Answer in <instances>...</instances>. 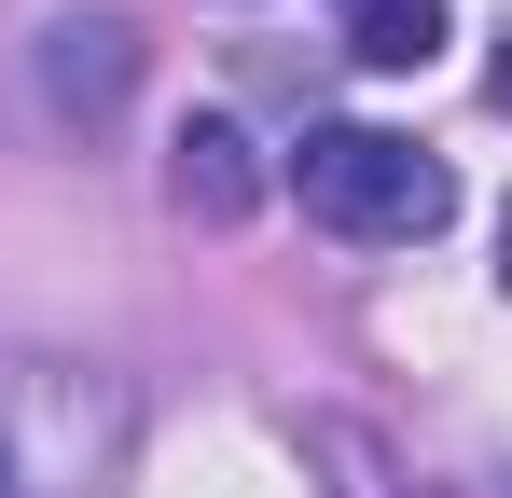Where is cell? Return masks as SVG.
Returning <instances> with one entry per match:
<instances>
[{"mask_svg": "<svg viewBox=\"0 0 512 498\" xmlns=\"http://www.w3.org/2000/svg\"><path fill=\"white\" fill-rule=\"evenodd\" d=\"M291 194H305V222H333V236H360V249H416V236L457 222L443 153H416L402 125H305Z\"/></svg>", "mask_w": 512, "mask_h": 498, "instance_id": "6da1fadb", "label": "cell"}, {"mask_svg": "<svg viewBox=\"0 0 512 498\" xmlns=\"http://www.w3.org/2000/svg\"><path fill=\"white\" fill-rule=\"evenodd\" d=\"M42 83H56V111H125V83H139V28H125V14H70V28H42Z\"/></svg>", "mask_w": 512, "mask_h": 498, "instance_id": "7a4b0ae2", "label": "cell"}, {"mask_svg": "<svg viewBox=\"0 0 512 498\" xmlns=\"http://www.w3.org/2000/svg\"><path fill=\"white\" fill-rule=\"evenodd\" d=\"M167 194L194 208V222H250V194H263V166H250V139L208 111V125H180V153H167Z\"/></svg>", "mask_w": 512, "mask_h": 498, "instance_id": "3957f363", "label": "cell"}, {"mask_svg": "<svg viewBox=\"0 0 512 498\" xmlns=\"http://www.w3.org/2000/svg\"><path fill=\"white\" fill-rule=\"evenodd\" d=\"M346 56L360 70H429L443 56V0H346Z\"/></svg>", "mask_w": 512, "mask_h": 498, "instance_id": "277c9868", "label": "cell"}, {"mask_svg": "<svg viewBox=\"0 0 512 498\" xmlns=\"http://www.w3.org/2000/svg\"><path fill=\"white\" fill-rule=\"evenodd\" d=\"M499 277H512V222H499Z\"/></svg>", "mask_w": 512, "mask_h": 498, "instance_id": "5b68a950", "label": "cell"}, {"mask_svg": "<svg viewBox=\"0 0 512 498\" xmlns=\"http://www.w3.org/2000/svg\"><path fill=\"white\" fill-rule=\"evenodd\" d=\"M499 97H512V56H499Z\"/></svg>", "mask_w": 512, "mask_h": 498, "instance_id": "8992f818", "label": "cell"}]
</instances>
